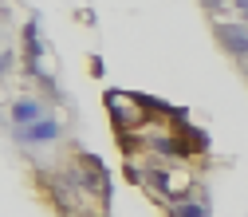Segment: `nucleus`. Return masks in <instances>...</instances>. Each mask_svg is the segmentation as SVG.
<instances>
[{"mask_svg": "<svg viewBox=\"0 0 248 217\" xmlns=\"http://www.w3.org/2000/svg\"><path fill=\"white\" fill-rule=\"evenodd\" d=\"M12 118L20 122V127H32V122H40L44 115H40V103H32V99H20V103H12Z\"/></svg>", "mask_w": 248, "mask_h": 217, "instance_id": "nucleus-1", "label": "nucleus"}, {"mask_svg": "<svg viewBox=\"0 0 248 217\" xmlns=\"http://www.w3.org/2000/svg\"><path fill=\"white\" fill-rule=\"evenodd\" d=\"M20 138L24 142H44V138H55V122L51 118H40L32 127H20Z\"/></svg>", "mask_w": 248, "mask_h": 217, "instance_id": "nucleus-2", "label": "nucleus"}, {"mask_svg": "<svg viewBox=\"0 0 248 217\" xmlns=\"http://www.w3.org/2000/svg\"><path fill=\"white\" fill-rule=\"evenodd\" d=\"M221 36H225V44L236 51V55H248V28H236V24H225L221 28Z\"/></svg>", "mask_w": 248, "mask_h": 217, "instance_id": "nucleus-3", "label": "nucleus"}, {"mask_svg": "<svg viewBox=\"0 0 248 217\" xmlns=\"http://www.w3.org/2000/svg\"><path fill=\"white\" fill-rule=\"evenodd\" d=\"M177 217H209L201 205H177Z\"/></svg>", "mask_w": 248, "mask_h": 217, "instance_id": "nucleus-4", "label": "nucleus"}, {"mask_svg": "<svg viewBox=\"0 0 248 217\" xmlns=\"http://www.w3.org/2000/svg\"><path fill=\"white\" fill-rule=\"evenodd\" d=\"M240 8H244V12H248V0H240Z\"/></svg>", "mask_w": 248, "mask_h": 217, "instance_id": "nucleus-5", "label": "nucleus"}]
</instances>
